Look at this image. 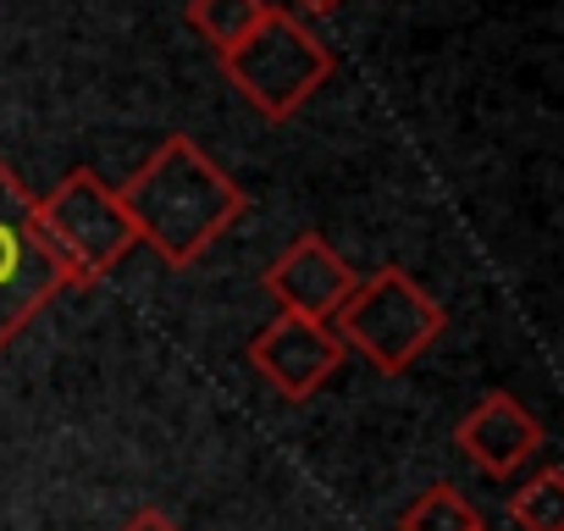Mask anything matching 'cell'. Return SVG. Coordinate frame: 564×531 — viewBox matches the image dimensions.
<instances>
[{
    "label": "cell",
    "mask_w": 564,
    "mask_h": 531,
    "mask_svg": "<svg viewBox=\"0 0 564 531\" xmlns=\"http://www.w3.org/2000/svg\"><path fill=\"white\" fill-rule=\"evenodd\" d=\"M265 7H271V0H188V29H194L216 56H227V51L265 18Z\"/></svg>",
    "instance_id": "10"
},
{
    "label": "cell",
    "mask_w": 564,
    "mask_h": 531,
    "mask_svg": "<svg viewBox=\"0 0 564 531\" xmlns=\"http://www.w3.org/2000/svg\"><path fill=\"white\" fill-rule=\"evenodd\" d=\"M399 531H487V520L459 487L437 481V487H426V492H415L404 503Z\"/></svg>",
    "instance_id": "9"
},
{
    "label": "cell",
    "mask_w": 564,
    "mask_h": 531,
    "mask_svg": "<svg viewBox=\"0 0 564 531\" xmlns=\"http://www.w3.org/2000/svg\"><path fill=\"white\" fill-rule=\"evenodd\" d=\"M133 238L150 243L172 272L194 266L238 216H243V188L188 139V133H166L150 161L117 188Z\"/></svg>",
    "instance_id": "1"
},
{
    "label": "cell",
    "mask_w": 564,
    "mask_h": 531,
    "mask_svg": "<svg viewBox=\"0 0 564 531\" xmlns=\"http://www.w3.org/2000/svg\"><path fill=\"white\" fill-rule=\"evenodd\" d=\"M122 531H183L177 520H166L161 509H139L133 520H122Z\"/></svg>",
    "instance_id": "12"
},
{
    "label": "cell",
    "mask_w": 564,
    "mask_h": 531,
    "mask_svg": "<svg viewBox=\"0 0 564 531\" xmlns=\"http://www.w3.org/2000/svg\"><path fill=\"white\" fill-rule=\"evenodd\" d=\"M221 73L265 122H289L333 78V51L294 12L265 7V18L221 56Z\"/></svg>",
    "instance_id": "3"
},
{
    "label": "cell",
    "mask_w": 564,
    "mask_h": 531,
    "mask_svg": "<svg viewBox=\"0 0 564 531\" xmlns=\"http://www.w3.org/2000/svg\"><path fill=\"white\" fill-rule=\"evenodd\" d=\"M249 366L289 399V404H305L322 393V382L344 366V344L327 322H305L294 311H282L265 333H254L249 344Z\"/></svg>",
    "instance_id": "6"
},
{
    "label": "cell",
    "mask_w": 564,
    "mask_h": 531,
    "mask_svg": "<svg viewBox=\"0 0 564 531\" xmlns=\"http://www.w3.org/2000/svg\"><path fill=\"white\" fill-rule=\"evenodd\" d=\"M300 7H305V12H316V18H327V12H338V7H344V0H300Z\"/></svg>",
    "instance_id": "13"
},
{
    "label": "cell",
    "mask_w": 564,
    "mask_h": 531,
    "mask_svg": "<svg viewBox=\"0 0 564 531\" xmlns=\"http://www.w3.org/2000/svg\"><path fill=\"white\" fill-rule=\"evenodd\" d=\"M509 520L520 531H558L564 525V470L542 465L531 481H520L509 492Z\"/></svg>",
    "instance_id": "11"
},
{
    "label": "cell",
    "mask_w": 564,
    "mask_h": 531,
    "mask_svg": "<svg viewBox=\"0 0 564 531\" xmlns=\"http://www.w3.org/2000/svg\"><path fill=\"white\" fill-rule=\"evenodd\" d=\"M459 454L481 465L487 476H514L536 448H542V421L514 399V393H487L454 432Z\"/></svg>",
    "instance_id": "8"
},
{
    "label": "cell",
    "mask_w": 564,
    "mask_h": 531,
    "mask_svg": "<svg viewBox=\"0 0 564 531\" xmlns=\"http://www.w3.org/2000/svg\"><path fill=\"white\" fill-rule=\"evenodd\" d=\"M62 289H73V278L40 232L34 194L0 161V355Z\"/></svg>",
    "instance_id": "5"
},
{
    "label": "cell",
    "mask_w": 564,
    "mask_h": 531,
    "mask_svg": "<svg viewBox=\"0 0 564 531\" xmlns=\"http://www.w3.org/2000/svg\"><path fill=\"white\" fill-rule=\"evenodd\" d=\"M448 327V311L404 272V266H382V272L360 278L349 305L333 316V333L344 349L366 355L371 371L404 377Z\"/></svg>",
    "instance_id": "2"
},
{
    "label": "cell",
    "mask_w": 564,
    "mask_h": 531,
    "mask_svg": "<svg viewBox=\"0 0 564 531\" xmlns=\"http://www.w3.org/2000/svg\"><path fill=\"white\" fill-rule=\"evenodd\" d=\"M355 266L322 238V232H300L289 249H282L271 266H265V294L282 305V311H294L305 322H327L349 305L355 294Z\"/></svg>",
    "instance_id": "7"
},
{
    "label": "cell",
    "mask_w": 564,
    "mask_h": 531,
    "mask_svg": "<svg viewBox=\"0 0 564 531\" xmlns=\"http://www.w3.org/2000/svg\"><path fill=\"white\" fill-rule=\"evenodd\" d=\"M34 216H40V232L56 249V260L67 266L73 289H89V283L111 278L122 266V254L139 243L117 188L100 172H89V166L67 172L51 194H40Z\"/></svg>",
    "instance_id": "4"
}]
</instances>
